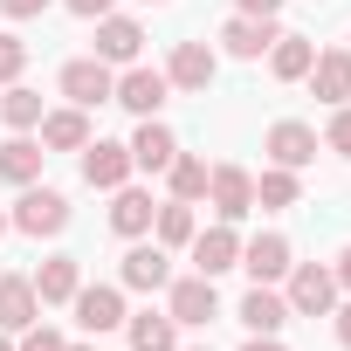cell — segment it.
<instances>
[{"mask_svg":"<svg viewBox=\"0 0 351 351\" xmlns=\"http://www.w3.org/2000/svg\"><path fill=\"white\" fill-rule=\"evenodd\" d=\"M337 276L324 269V262H296L289 276H282V303H289V317H330L337 310Z\"/></svg>","mask_w":351,"mask_h":351,"instance_id":"obj_1","label":"cell"},{"mask_svg":"<svg viewBox=\"0 0 351 351\" xmlns=\"http://www.w3.org/2000/svg\"><path fill=\"white\" fill-rule=\"evenodd\" d=\"M165 310H172V324L180 330H207L214 317H221V289H214V276H172L165 282Z\"/></svg>","mask_w":351,"mask_h":351,"instance_id":"obj_2","label":"cell"},{"mask_svg":"<svg viewBox=\"0 0 351 351\" xmlns=\"http://www.w3.org/2000/svg\"><path fill=\"white\" fill-rule=\"evenodd\" d=\"M8 228H14V234H35V241H42V234H62V228H69V200H62L56 186H21Z\"/></svg>","mask_w":351,"mask_h":351,"instance_id":"obj_3","label":"cell"},{"mask_svg":"<svg viewBox=\"0 0 351 351\" xmlns=\"http://www.w3.org/2000/svg\"><path fill=\"white\" fill-rule=\"evenodd\" d=\"M56 90H62L76 110H97V104H110V90H117V69H110V62H97V56H76V62H62Z\"/></svg>","mask_w":351,"mask_h":351,"instance_id":"obj_4","label":"cell"},{"mask_svg":"<svg viewBox=\"0 0 351 351\" xmlns=\"http://www.w3.org/2000/svg\"><path fill=\"white\" fill-rule=\"evenodd\" d=\"M69 310H76V324L90 330V337H110V330H124V289L117 282H83L76 296H69Z\"/></svg>","mask_w":351,"mask_h":351,"instance_id":"obj_5","label":"cell"},{"mask_svg":"<svg viewBox=\"0 0 351 351\" xmlns=\"http://www.w3.org/2000/svg\"><path fill=\"white\" fill-rule=\"evenodd\" d=\"M214 76H221V56H214L207 42H172V56H165V83H172V90L207 97Z\"/></svg>","mask_w":351,"mask_h":351,"instance_id":"obj_6","label":"cell"},{"mask_svg":"<svg viewBox=\"0 0 351 351\" xmlns=\"http://www.w3.org/2000/svg\"><path fill=\"white\" fill-rule=\"evenodd\" d=\"M165 97H172L165 69H145V62H131V69L117 76V90H110V104H124L131 117H158V110H165Z\"/></svg>","mask_w":351,"mask_h":351,"instance_id":"obj_7","label":"cell"},{"mask_svg":"<svg viewBox=\"0 0 351 351\" xmlns=\"http://www.w3.org/2000/svg\"><path fill=\"white\" fill-rule=\"evenodd\" d=\"M131 172H138V165H131V145H117V138H90V145H83V186L117 193Z\"/></svg>","mask_w":351,"mask_h":351,"instance_id":"obj_8","label":"cell"},{"mask_svg":"<svg viewBox=\"0 0 351 351\" xmlns=\"http://www.w3.org/2000/svg\"><path fill=\"white\" fill-rule=\"evenodd\" d=\"M276 14H228V28H221V49L234 56V62H262L269 49H276Z\"/></svg>","mask_w":351,"mask_h":351,"instance_id":"obj_9","label":"cell"},{"mask_svg":"<svg viewBox=\"0 0 351 351\" xmlns=\"http://www.w3.org/2000/svg\"><path fill=\"white\" fill-rule=\"evenodd\" d=\"M317 131L303 124V117H282V124H269V138H262V152H269V165H289V172H303V165H317Z\"/></svg>","mask_w":351,"mask_h":351,"instance_id":"obj_10","label":"cell"},{"mask_svg":"<svg viewBox=\"0 0 351 351\" xmlns=\"http://www.w3.org/2000/svg\"><path fill=\"white\" fill-rule=\"evenodd\" d=\"M207 200H214L221 221L255 214V172H241V165H207Z\"/></svg>","mask_w":351,"mask_h":351,"instance_id":"obj_11","label":"cell"},{"mask_svg":"<svg viewBox=\"0 0 351 351\" xmlns=\"http://www.w3.org/2000/svg\"><path fill=\"white\" fill-rule=\"evenodd\" d=\"M186 248H193V269H200V276H228V269H241V234H234V221L200 228Z\"/></svg>","mask_w":351,"mask_h":351,"instance_id":"obj_12","label":"cell"},{"mask_svg":"<svg viewBox=\"0 0 351 351\" xmlns=\"http://www.w3.org/2000/svg\"><path fill=\"white\" fill-rule=\"evenodd\" d=\"M241 269H248V282H282V276L296 269L289 234H255V241H241Z\"/></svg>","mask_w":351,"mask_h":351,"instance_id":"obj_13","label":"cell"},{"mask_svg":"<svg viewBox=\"0 0 351 351\" xmlns=\"http://www.w3.org/2000/svg\"><path fill=\"white\" fill-rule=\"evenodd\" d=\"M117 276H124V289H145V296H152V289L172 282V248H158V241H131Z\"/></svg>","mask_w":351,"mask_h":351,"instance_id":"obj_14","label":"cell"},{"mask_svg":"<svg viewBox=\"0 0 351 351\" xmlns=\"http://www.w3.org/2000/svg\"><path fill=\"white\" fill-rule=\"evenodd\" d=\"M138 49H145V28H138L131 14H104V21H97V62L131 69V62H138Z\"/></svg>","mask_w":351,"mask_h":351,"instance_id":"obj_15","label":"cell"},{"mask_svg":"<svg viewBox=\"0 0 351 351\" xmlns=\"http://www.w3.org/2000/svg\"><path fill=\"white\" fill-rule=\"evenodd\" d=\"M234 317L248 324V337H282L289 303H282V289H276V282H255V289L241 296V310H234Z\"/></svg>","mask_w":351,"mask_h":351,"instance_id":"obj_16","label":"cell"},{"mask_svg":"<svg viewBox=\"0 0 351 351\" xmlns=\"http://www.w3.org/2000/svg\"><path fill=\"white\" fill-rule=\"evenodd\" d=\"M310 97H324L330 110L337 104H351V49H317V62H310Z\"/></svg>","mask_w":351,"mask_h":351,"instance_id":"obj_17","label":"cell"},{"mask_svg":"<svg viewBox=\"0 0 351 351\" xmlns=\"http://www.w3.org/2000/svg\"><path fill=\"white\" fill-rule=\"evenodd\" d=\"M152 214H158V200H152L145 186L124 180V186L110 193V228H117L124 241H145V234H152Z\"/></svg>","mask_w":351,"mask_h":351,"instance_id":"obj_18","label":"cell"},{"mask_svg":"<svg viewBox=\"0 0 351 351\" xmlns=\"http://www.w3.org/2000/svg\"><path fill=\"white\" fill-rule=\"evenodd\" d=\"M172 152H180L172 124H158V117H138V131H131V165H138V172H165V165H172Z\"/></svg>","mask_w":351,"mask_h":351,"instance_id":"obj_19","label":"cell"},{"mask_svg":"<svg viewBox=\"0 0 351 351\" xmlns=\"http://www.w3.org/2000/svg\"><path fill=\"white\" fill-rule=\"evenodd\" d=\"M42 152H83L90 145V110H76V104H62V110H42Z\"/></svg>","mask_w":351,"mask_h":351,"instance_id":"obj_20","label":"cell"},{"mask_svg":"<svg viewBox=\"0 0 351 351\" xmlns=\"http://www.w3.org/2000/svg\"><path fill=\"white\" fill-rule=\"evenodd\" d=\"M28 324H42V296H35V282L28 276H0V330H28Z\"/></svg>","mask_w":351,"mask_h":351,"instance_id":"obj_21","label":"cell"},{"mask_svg":"<svg viewBox=\"0 0 351 351\" xmlns=\"http://www.w3.org/2000/svg\"><path fill=\"white\" fill-rule=\"evenodd\" d=\"M42 138H28V131H14L8 145H0V180H8V186H35L42 180Z\"/></svg>","mask_w":351,"mask_h":351,"instance_id":"obj_22","label":"cell"},{"mask_svg":"<svg viewBox=\"0 0 351 351\" xmlns=\"http://www.w3.org/2000/svg\"><path fill=\"white\" fill-rule=\"evenodd\" d=\"M124 337H131V351H180V324H172V310L124 317Z\"/></svg>","mask_w":351,"mask_h":351,"instance_id":"obj_23","label":"cell"},{"mask_svg":"<svg viewBox=\"0 0 351 351\" xmlns=\"http://www.w3.org/2000/svg\"><path fill=\"white\" fill-rule=\"evenodd\" d=\"M28 282H35V296H42V303H69V296L83 289V262H76V255H49Z\"/></svg>","mask_w":351,"mask_h":351,"instance_id":"obj_24","label":"cell"},{"mask_svg":"<svg viewBox=\"0 0 351 351\" xmlns=\"http://www.w3.org/2000/svg\"><path fill=\"white\" fill-rule=\"evenodd\" d=\"M310 62H317V42L310 35H276V49H269V76L276 83H303Z\"/></svg>","mask_w":351,"mask_h":351,"instance_id":"obj_25","label":"cell"},{"mask_svg":"<svg viewBox=\"0 0 351 351\" xmlns=\"http://www.w3.org/2000/svg\"><path fill=\"white\" fill-rule=\"evenodd\" d=\"M152 234H158V248H186V241L200 234V221H193V200H158V214H152Z\"/></svg>","mask_w":351,"mask_h":351,"instance_id":"obj_26","label":"cell"},{"mask_svg":"<svg viewBox=\"0 0 351 351\" xmlns=\"http://www.w3.org/2000/svg\"><path fill=\"white\" fill-rule=\"evenodd\" d=\"M0 124H8V131H35L42 124V90L8 83V90H0Z\"/></svg>","mask_w":351,"mask_h":351,"instance_id":"obj_27","label":"cell"},{"mask_svg":"<svg viewBox=\"0 0 351 351\" xmlns=\"http://www.w3.org/2000/svg\"><path fill=\"white\" fill-rule=\"evenodd\" d=\"M296 193H303V186H296V172H289V165H262V180H255V207H262V214L296 207Z\"/></svg>","mask_w":351,"mask_h":351,"instance_id":"obj_28","label":"cell"},{"mask_svg":"<svg viewBox=\"0 0 351 351\" xmlns=\"http://www.w3.org/2000/svg\"><path fill=\"white\" fill-rule=\"evenodd\" d=\"M165 186H172V200H207V158H193V152H172V165H165Z\"/></svg>","mask_w":351,"mask_h":351,"instance_id":"obj_29","label":"cell"},{"mask_svg":"<svg viewBox=\"0 0 351 351\" xmlns=\"http://www.w3.org/2000/svg\"><path fill=\"white\" fill-rule=\"evenodd\" d=\"M21 69H28V42L0 28V90H8V83H21Z\"/></svg>","mask_w":351,"mask_h":351,"instance_id":"obj_30","label":"cell"},{"mask_svg":"<svg viewBox=\"0 0 351 351\" xmlns=\"http://www.w3.org/2000/svg\"><path fill=\"white\" fill-rule=\"evenodd\" d=\"M324 152L351 158V104H337V110H330V131H324Z\"/></svg>","mask_w":351,"mask_h":351,"instance_id":"obj_31","label":"cell"},{"mask_svg":"<svg viewBox=\"0 0 351 351\" xmlns=\"http://www.w3.org/2000/svg\"><path fill=\"white\" fill-rule=\"evenodd\" d=\"M62 344H69V337H62V330H49V324H28V330H21V344H14V351H62Z\"/></svg>","mask_w":351,"mask_h":351,"instance_id":"obj_32","label":"cell"},{"mask_svg":"<svg viewBox=\"0 0 351 351\" xmlns=\"http://www.w3.org/2000/svg\"><path fill=\"white\" fill-rule=\"evenodd\" d=\"M69 14H83V21H104V14H117V0H62Z\"/></svg>","mask_w":351,"mask_h":351,"instance_id":"obj_33","label":"cell"},{"mask_svg":"<svg viewBox=\"0 0 351 351\" xmlns=\"http://www.w3.org/2000/svg\"><path fill=\"white\" fill-rule=\"evenodd\" d=\"M49 8V0H0V14H8V21H35Z\"/></svg>","mask_w":351,"mask_h":351,"instance_id":"obj_34","label":"cell"},{"mask_svg":"<svg viewBox=\"0 0 351 351\" xmlns=\"http://www.w3.org/2000/svg\"><path fill=\"white\" fill-rule=\"evenodd\" d=\"M330 324H337V344H344V351H351V296H344V303H337V310H330Z\"/></svg>","mask_w":351,"mask_h":351,"instance_id":"obj_35","label":"cell"},{"mask_svg":"<svg viewBox=\"0 0 351 351\" xmlns=\"http://www.w3.org/2000/svg\"><path fill=\"white\" fill-rule=\"evenodd\" d=\"M330 276H337V289L351 296V248H337V262H330Z\"/></svg>","mask_w":351,"mask_h":351,"instance_id":"obj_36","label":"cell"},{"mask_svg":"<svg viewBox=\"0 0 351 351\" xmlns=\"http://www.w3.org/2000/svg\"><path fill=\"white\" fill-rule=\"evenodd\" d=\"M234 14H282V0H234Z\"/></svg>","mask_w":351,"mask_h":351,"instance_id":"obj_37","label":"cell"},{"mask_svg":"<svg viewBox=\"0 0 351 351\" xmlns=\"http://www.w3.org/2000/svg\"><path fill=\"white\" fill-rule=\"evenodd\" d=\"M241 351H289V344H282V337H248Z\"/></svg>","mask_w":351,"mask_h":351,"instance_id":"obj_38","label":"cell"},{"mask_svg":"<svg viewBox=\"0 0 351 351\" xmlns=\"http://www.w3.org/2000/svg\"><path fill=\"white\" fill-rule=\"evenodd\" d=\"M0 351H14V330H0Z\"/></svg>","mask_w":351,"mask_h":351,"instance_id":"obj_39","label":"cell"},{"mask_svg":"<svg viewBox=\"0 0 351 351\" xmlns=\"http://www.w3.org/2000/svg\"><path fill=\"white\" fill-rule=\"evenodd\" d=\"M62 351H97V344H62Z\"/></svg>","mask_w":351,"mask_h":351,"instance_id":"obj_40","label":"cell"},{"mask_svg":"<svg viewBox=\"0 0 351 351\" xmlns=\"http://www.w3.org/2000/svg\"><path fill=\"white\" fill-rule=\"evenodd\" d=\"M0 234H8V214H0Z\"/></svg>","mask_w":351,"mask_h":351,"instance_id":"obj_41","label":"cell"},{"mask_svg":"<svg viewBox=\"0 0 351 351\" xmlns=\"http://www.w3.org/2000/svg\"><path fill=\"white\" fill-rule=\"evenodd\" d=\"M145 8H165V0H145Z\"/></svg>","mask_w":351,"mask_h":351,"instance_id":"obj_42","label":"cell"},{"mask_svg":"<svg viewBox=\"0 0 351 351\" xmlns=\"http://www.w3.org/2000/svg\"><path fill=\"white\" fill-rule=\"evenodd\" d=\"M193 351H214V344H193Z\"/></svg>","mask_w":351,"mask_h":351,"instance_id":"obj_43","label":"cell"}]
</instances>
